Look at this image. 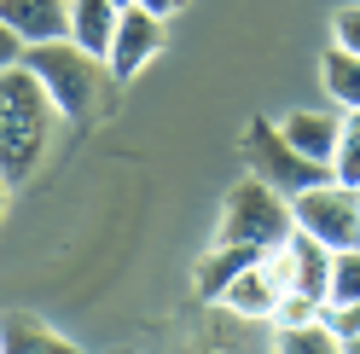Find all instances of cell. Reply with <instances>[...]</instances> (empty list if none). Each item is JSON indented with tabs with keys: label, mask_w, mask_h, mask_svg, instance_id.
Returning a JSON list of instances; mask_svg holds the SVG:
<instances>
[{
	"label": "cell",
	"mask_w": 360,
	"mask_h": 354,
	"mask_svg": "<svg viewBox=\"0 0 360 354\" xmlns=\"http://www.w3.org/2000/svg\"><path fill=\"white\" fill-rule=\"evenodd\" d=\"M53 122H58V105H53L47 87L35 81L30 64L0 70V174H6L12 186L41 169Z\"/></svg>",
	"instance_id": "obj_1"
},
{
	"label": "cell",
	"mask_w": 360,
	"mask_h": 354,
	"mask_svg": "<svg viewBox=\"0 0 360 354\" xmlns=\"http://www.w3.org/2000/svg\"><path fill=\"white\" fill-rule=\"evenodd\" d=\"M24 64L35 70V81H41V87L53 93L58 117L82 122L87 110H94V99H99V70H105V58L82 53L70 35H58V41H35V47L24 53Z\"/></svg>",
	"instance_id": "obj_2"
},
{
	"label": "cell",
	"mask_w": 360,
	"mask_h": 354,
	"mask_svg": "<svg viewBox=\"0 0 360 354\" xmlns=\"http://www.w3.org/2000/svg\"><path fill=\"white\" fill-rule=\"evenodd\" d=\"M290 197L279 186H267L262 174H250V181H238L227 192V204H221V227H215V244H262L274 250L290 238Z\"/></svg>",
	"instance_id": "obj_3"
},
{
	"label": "cell",
	"mask_w": 360,
	"mask_h": 354,
	"mask_svg": "<svg viewBox=\"0 0 360 354\" xmlns=\"http://www.w3.org/2000/svg\"><path fill=\"white\" fill-rule=\"evenodd\" d=\"M244 157H250V174H262V181L279 186L285 197H297V192H308V186L331 181V169L314 163V157H302V151L285 140V128L267 122V117H256L250 128H244Z\"/></svg>",
	"instance_id": "obj_4"
},
{
	"label": "cell",
	"mask_w": 360,
	"mask_h": 354,
	"mask_svg": "<svg viewBox=\"0 0 360 354\" xmlns=\"http://www.w3.org/2000/svg\"><path fill=\"white\" fill-rule=\"evenodd\" d=\"M290 221L302 232H314L320 244H331V250H354L360 244V186H343L331 174V181L290 197Z\"/></svg>",
	"instance_id": "obj_5"
},
{
	"label": "cell",
	"mask_w": 360,
	"mask_h": 354,
	"mask_svg": "<svg viewBox=\"0 0 360 354\" xmlns=\"http://www.w3.org/2000/svg\"><path fill=\"white\" fill-rule=\"evenodd\" d=\"M285 291H290V250L274 244V250H262V261H250V268L221 291V308L238 314V320H274Z\"/></svg>",
	"instance_id": "obj_6"
},
{
	"label": "cell",
	"mask_w": 360,
	"mask_h": 354,
	"mask_svg": "<svg viewBox=\"0 0 360 354\" xmlns=\"http://www.w3.org/2000/svg\"><path fill=\"white\" fill-rule=\"evenodd\" d=\"M163 47H169V18H157V12H146L140 0H134L117 18V35H110V53H105V76L110 81H134Z\"/></svg>",
	"instance_id": "obj_7"
},
{
	"label": "cell",
	"mask_w": 360,
	"mask_h": 354,
	"mask_svg": "<svg viewBox=\"0 0 360 354\" xmlns=\"http://www.w3.org/2000/svg\"><path fill=\"white\" fill-rule=\"evenodd\" d=\"M279 128H285V140L302 151V157H314V163H326L331 169V157H337V134H343V110H320V105H302V110H285L279 117Z\"/></svg>",
	"instance_id": "obj_8"
},
{
	"label": "cell",
	"mask_w": 360,
	"mask_h": 354,
	"mask_svg": "<svg viewBox=\"0 0 360 354\" xmlns=\"http://www.w3.org/2000/svg\"><path fill=\"white\" fill-rule=\"evenodd\" d=\"M285 250H290V291H308L314 302H326L331 296V244H320L314 232H302V227H290V238H285Z\"/></svg>",
	"instance_id": "obj_9"
},
{
	"label": "cell",
	"mask_w": 360,
	"mask_h": 354,
	"mask_svg": "<svg viewBox=\"0 0 360 354\" xmlns=\"http://www.w3.org/2000/svg\"><path fill=\"white\" fill-rule=\"evenodd\" d=\"M0 18L35 47V41L70 35V0H0Z\"/></svg>",
	"instance_id": "obj_10"
},
{
	"label": "cell",
	"mask_w": 360,
	"mask_h": 354,
	"mask_svg": "<svg viewBox=\"0 0 360 354\" xmlns=\"http://www.w3.org/2000/svg\"><path fill=\"white\" fill-rule=\"evenodd\" d=\"M250 261H262V244H215L204 261H198V273H192V291L204 296V302H221V291L250 268Z\"/></svg>",
	"instance_id": "obj_11"
},
{
	"label": "cell",
	"mask_w": 360,
	"mask_h": 354,
	"mask_svg": "<svg viewBox=\"0 0 360 354\" xmlns=\"http://www.w3.org/2000/svg\"><path fill=\"white\" fill-rule=\"evenodd\" d=\"M117 18H122L117 0H70V41L82 53L105 58L110 53V35H117Z\"/></svg>",
	"instance_id": "obj_12"
},
{
	"label": "cell",
	"mask_w": 360,
	"mask_h": 354,
	"mask_svg": "<svg viewBox=\"0 0 360 354\" xmlns=\"http://www.w3.org/2000/svg\"><path fill=\"white\" fill-rule=\"evenodd\" d=\"M320 81H326V99L337 110H360V53L331 41L326 58H320Z\"/></svg>",
	"instance_id": "obj_13"
},
{
	"label": "cell",
	"mask_w": 360,
	"mask_h": 354,
	"mask_svg": "<svg viewBox=\"0 0 360 354\" xmlns=\"http://www.w3.org/2000/svg\"><path fill=\"white\" fill-rule=\"evenodd\" d=\"M0 348H70L53 325H41L35 314H6L0 320Z\"/></svg>",
	"instance_id": "obj_14"
},
{
	"label": "cell",
	"mask_w": 360,
	"mask_h": 354,
	"mask_svg": "<svg viewBox=\"0 0 360 354\" xmlns=\"http://www.w3.org/2000/svg\"><path fill=\"white\" fill-rule=\"evenodd\" d=\"M331 174H337L343 186H360V110H343V134H337Z\"/></svg>",
	"instance_id": "obj_15"
},
{
	"label": "cell",
	"mask_w": 360,
	"mask_h": 354,
	"mask_svg": "<svg viewBox=\"0 0 360 354\" xmlns=\"http://www.w3.org/2000/svg\"><path fill=\"white\" fill-rule=\"evenodd\" d=\"M274 343L285 348V354H326V348H337V337H331V325H326V314L320 320H308V325H290V331H274Z\"/></svg>",
	"instance_id": "obj_16"
},
{
	"label": "cell",
	"mask_w": 360,
	"mask_h": 354,
	"mask_svg": "<svg viewBox=\"0 0 360 354\" xmlns=\"http://www.w3.org/2000/svg\"><path fill=\"white\" fill-rule=\"evenodd\" d=\"M326 302H360V244L331 256V296Z\"/></svg>",
	"instance_id": "obj_17"
},
{
	"label": "cell",
	"mask_w": 360,
	"mask_h": 354,
	"mask_svg": "<svg viewBox=\"0 0 360 354\" xmlns=\"http://www.w3.org/2000/svg\"><path fill=\"white\" fill-rule=\"evenodd\" d=\"M320 314H326V302H314L308 291H285L267 325H274V331H290V325H308V320H320Z\"/></svg>",
	"instance_id": "obj_18"
},
{
	"label": "cell",
	"mask_w": 360,
	"mask_h": 354,
	"mask_svg": "<svg viewBox=\"0 0 360 354\" xmlns=\"http://www.w3.org/2000/svg\"><path fill=\"white\" fill-rule=\"evenodd\" d=\"M326 325L337 348H360V302H326Z\"/></svg>",
	"instance_id": "obj_19"
},
{
	"label": "cell",
	"mask_w": 360,
	"mask_h": 354,
	"mask_svg": "<svg viewBox=\"0 0 360 354\" xmlns=\"http://www.w3.org/2000/svg\"><path fill=\"white\" fill-rule=\"evenodd\" d=\"M331 41H337V47H349V53H360V0L331 12Z\"/></svg>",
	"instance_id": "obj_20"
},
{
	"label": "cell",
	"mask_w": 360,
	"mask_h": 354,
	"mask_svg": "<svg viewBox=\"0 0 360 354\" xmlns=\"http://www.w3.org/2000/svg\"><path fill=\"white\" fill-rule=\"evenodd\" d=\"M24 53H30V41L18 35L6 18H0V70H18V64H24Z\"/></svg>",
	"instance_id": "obj_21"
},
{
	"label": "cell",
	"mask_w": 360,
	"mask_h": 354,
	"mask_svg": "<svg viewBox=\"0 0 360 354\" xmlns=\"http://www.w3.org/2000/svg\"><path fill=\"white\" fill-rule=\"evenodd\" d=\"M140 6H146V12H157V18H174V12H186L192 0H140Z\"/></svg>",
	"instance_id": "obj_22"
},
{
	"label": "cell",
	"mask_w": 360,
	"mask_h": 354,
	"mask_svg": "<svg viewBox=\"0 0 360 354\" xmlns=\"http://www.w3.org/2000/svg\"><path fill=\"white\" fill-rule=\"evenodd\" d=\"M6 186H12V181H6V174H0V215H6Z\"/></svg>",
	"instance_id": "obj_23"
},
{
	"label": "cell",
	"mask_w": 360,
	"mask_h": 354,
	"mask_svg": "<svg viewBox=\"0 0 360 354\" xmlns=\"http://www.w3.org/2000/svg\"><path fill=\"white\" fill-rule=\"evenodd\" d=\"M117 6H134V0H117Z\"/></svg>",
	"instance_id": "obj_24"
}]
</instances>
